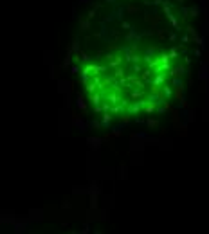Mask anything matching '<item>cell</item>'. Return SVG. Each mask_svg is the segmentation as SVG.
Returning a JSON list of instances; mask_svg holds the SVG:
<instances>
[{"mask_svg":"<svg viewBox=\"0 0 209 234\" xmlns=\"http://www.w3.org/2000/svg\"><path fill=\"white\" fill-rule=\"evenodd\" d=\"M115 15L88 13L98 49L81 54L80 78L94 112L128 119L157 112L173 97L188 52L182 9L171 0H114Z\"/></svg>","mask_w":209,"mask_h":234,"instance_id":"obj_1","label":"cell"}]
</instances>
